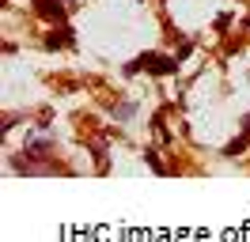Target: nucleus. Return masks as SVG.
I'll use <instances>...</instances> for the list:
<instances>
[{
    "label": "nucleus",
    "mask_w": 250,
    "mask_h": 242,
    "mask_svg": "<svg viewBox=\"0 0 250 242\" xmlns=\"http://www.w3.org/2000/svg\"><path fill=\"white\" fill-rule=\"evenodd\" d=\"M137 68H148V72H156V76H171V72H178V57H159V53H144L141 60H133V64H129V72H137Z\"/></svg>",
    "instance_id": "1"
},
{
    "label": "nucleus",
    "mask_w": 250,
    "mask_h": 242,
    "mask_svg": "<svg viewBox=\"0 0 250 242\" xmlns=\"http://www.w3.org/2000/svg\"><path fill=\"white\" fill-rule=\"evenodd\" d=\"M34 8H38V15H46V19H57V23H61V19H64V12H68V8H57L53 0H38Z\"/></svg>",
    "instance_id": "2"
},
{
    "label": "nucleus",
    "mask_w": 250,
    "mask_h": 242,
    "mask_svg": "<svg viewBox=\"0 0 250 242\" xmlns=\"http://www.w3.org/2000/svg\"><path fill=\"white\" fill-rule=\"evenodd\" d=\"M247 144H250V136L243 133V136H239V140H231V144L224 148V155H228V159H235V155H243V151H247Z\"/></svg>",
    "instance_id": "3"
},
{
    "label": "nucleus",
    "mask_w": 250,
    "mask_h": 242,
    "mask_svg": "<svg viewBox=\"0 0 250 242\" xmlns=\"http://www.w3.org/2000/svg\"><path fill=\"white\" fill-rule=\"evenodd\" d=\"M46 45H49V49H57V45H72V30H61V38H57V30H53V34L46 38Z\"/></svg>",
    "instance_id": "4"
},
{
    "label": "nucleus",
    "mask_w": 250,
    "mask_h": 242,
    "mask_svg": "<svg viewBox=\"0 0 250 242\" xmlns=\"http://www.w3.org/2000/svg\"><path fill=\"white\" fill-rule=\"evenodd\" d=\"M148 163H152V170H156V174H167V166L159 163V151H152V148H148Z\"/></svg>",
    "instance_id": "5"
},
{
    "label": "nucleus",
    "mask_w": 250,
    "mask_h": 242,
    "mask_svg": "<svg viewBox=\"0 0 250 242\" xmlns=\"http://www.w3.org/2000/svg\"><path fill=\"white\" fill-rule=\"evenodd\" d=\"M133 110H137V106H133V102H125V106H118L114 114H118V118H122V121H129V118H133Z\"/></svg>",
    "instance_id": "6"
},
{
    "label": "nucleus",
    "mask_w": 250,
    "mask_h": 242,
    "mask_svg": "<svg viewBox=\"0 0 250 242\" xmlns=\"http://www.w3.org/2000/svg\"><path fill=\"white\" fill-rule=\"evenodd\" d=\"M243 133L250 136V114H247V118H243Z\"/></svg>",
    "instance_id": "7"
},
{
    "label": "nucleus",
    "mask_w": 250,
    "mask_h": 242,
    "mask_svg": "<svg viewBox=\"0 0 250 242\" xmlns=\"http://www.w3.org/2000/svg\"><path fill=\"white\" fill-rule=\"evenodd\" d=\"M247 30H250V19H247Z\"/></svg>",
    "instance_id": "8"
}]
</instances>
